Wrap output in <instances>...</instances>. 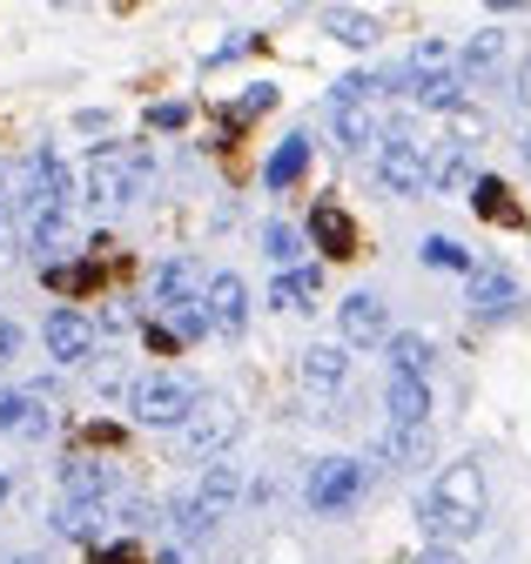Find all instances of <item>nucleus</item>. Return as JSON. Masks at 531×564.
Wrapping results in <instances>:
<instances>
[{"label": "nucleus", "instance_id": "obj_22", "mask_svg": "<svg viewBox=\"0 0 531 564\" xmlns=\"http://www.w3.org/2000/svg\"><path fill=\"white\" fill-rule=\"evenodd\" d=\"M431 364H437L431 336H418V329H397L390 336V377H431Z\"/></svg>", "mask_w": 531, "mask_h": 564}, {"label": "nucleus", "instance_id": "obj_41", "mask_svg": "<svg viewBox=\"0 0 531 564\" xmlns=\"http://www.w3.org/2000/svg\"><path fill=\"white\" fill-rule=\"evenodd\" d=\"M14 357H21V323L0 316V364H14Z\"/></svg>", "mask_w": 531, "mask_h": 564}, {"label": "nucleus", "instance_id": "obj_7", "mask_svg": "<svg viewBox=\"0 0 531 564\" xmlns=\"http://www.w3.org/2000/svg\"><path fill=\"white\" fill-rule=\"evenodd\" d=\"M203 296H209V282H203V262H195V256H169L149 275V303L155 310H188V303H203Z\"/></svg>", "mask_w": 531, "mask_h": 564}, {"label": "nucleus", "instance_id": "obj_49", "mask_svg": "<svg viewBox=\"0 0 531 564\" xmlns=\"http://www.w3.org/2000/svg\"><path fill=\"white\" fill-rule=\"evenodd\" d=\"M0 202H8V162H0Z\"/></svg>", "mask_w": 531, "mask_h": 564}, {"label": "nucleus", "instance_id": "obj_40", "mask_svg": "<svg viewBox=\"0 0 531 564\" xmlns=\"http://www.w3.org/2000/svg\"><path fill=\"white\" fill-rule=\"evenodd\" d=\"M182 121H188L182 101H155V108H149V128H182Z\"/></svg>", "mask_w": 531, "mask_h": 564}, {"label": "nucleus", "instance_id": "obj_18", "mask_svg": "<svg viewBox=\"0 0 531 564\" xmlns=\"http://www.w3.org/2000/svg\"><path fill=\"white\" fill-rule=\"evenodd\" d=\"M344 377H350V349L344 343H310L303 349V383L310 390H344Z\"/></svg>", "mask_w": 531, "mask_h": 564}, {"label": "nucleus", "instance_id": "obj_48", "mask_svg": "<svg viewBox=\"0 0 531 564\" xmlns=\"http://www.w3.org/2000/svg\"><path fill=\"white\" fill-rule=\"evenodd\" d=\"M8 564H47V557H41V551H21V557H8Z\"/></svg>", "mask_w": 531, "mask_h": 564}, {"label": "nucleus", "instance_id": "obj_19", "mask_svg": "<svg viewBox=\"0 0 531 564\" xmlns=\"http://www.w3.org/2000/svg\"><path fill=\"white\" fill-rule=\"evenodd\" d=\"M28 249H34L47 269H61V256H75V208H68V216L34 223V229H28Z\"/></svg>", "mask_w": 531, "mask_h": 564}, {"label": "nucleus", "instance_id": "obj_47", "mask_svg": "<svg viewBox=\"0 0 531 564\" xmlns=\"http://www.w3.org/2000/svg\"><path fill=\"white\" fill-rule=\"evenodd\" d=\"M155 564H195V557H188V551H182V544H175V551H162V557H155Z\"/></svg>", "mask_w": 531, "mask_h": 564}, {"label": "nucleus", "instance_id": "obj_17", "mask_svg": "<svg viewBox=\"0 0 531 564\" xmlns=\"http://www.w3.org/2000/svg\"><path fill=\"white\" fill-rule=\"evenodd\" d=\"M236 498H242V464H229V457L203 464V477H195V505H209V511L223 518Z\"/></svg>", "mask_w": 531, "mask_h": 564}, {"label": "nucleus", "instance_id": "obj_11", "mask_svg": "<svg viewBox=\"0 0 531 564\" xmlns=\"http://www.w3.org/2000/svg\"><path fill=\"white\" fill-rule=\"evenodd\" d=\"M464 303H472V316H511L518 275H511L505 262H478L472 275H464Z\"/></svg>", "mask_w": 531, "mask_h": 564}, {"label": "nucleus", "instance_id": "obj_20", "mask_svg": "<svg viewBox=\"0 0 531 564\" xmlns=\"http://www.w3.org/2000/svg\"><path fill=\"white\" fill-rule=\"evenodd\" d=\"M377 457L390 464V470H424L431 464V431H383V444H377Z\"/></svg>", "mask_w": 531, "mask_h": 564}, {"label": "nucleus", "instance_id": "obj_36", "mask_svg": "<svg viewBox=\"0 0 531 564\" xmlns=\"http://www.w3.org/2000/svg\"><path fill=\"white\" fill-rule=\"evenodd\" d=\"M54 431V410H47V397H28V410H21V431L14 437H47Z\"/></svg>", "mask_w": 531, "mask_h": 564}, {"label": "nucleus", "instance_id": "obj_24", "mask_svg": "<svg viewBox=\"0 0 531 564\" xmlns=\"http://www.w3.org/2000/svg\"><path fill=\"white\" fill-rule=\"evenodd\" d=\"M303 169H310V134H290V141H277V155L262 162V182L290 188V182H303Z\"/></svg>", "mask_w": 531, "mask_h": 564}, {"label": "nucleus", "instance_id": "obj_37", "mask_svg": "<svg viewBox=\"0 0 531 564\" xmlns=\"http://www.w3.org/2000/svg\"><path fill=\"white\" fill-rule=\"evenodd\" d=\"M451 141H457V149H478V141H485V115L457 108V115H451Z\"/></svg>", "mask_w": 531, "mask_h": 564}, {"label": "nucleus", "instance_id": "obj_29", "mask_svg": "<svg viewBox=\"0 0 531 564\" xmlns=\"http://www.w3.org/2000/svg\"><path fill=\"white\" fill-rule=\"evenodd\" d=\"M323 28L337 34L344 47H377V34H383V28H377V14H357V8H329V14H323Z\"/></svg>", "mask_w": 531, "mask_h": 564}, {"label": "nucleus", "instance_id": "obj_8", "mask_svg": "<svg viewBox=\"0 0 531 564\" xmlns=\"http://www.w3.org/2000/svg\"><path fill=\"white\" fill-rule=\"evenodd\" d=\"M337 329H344V349L390 343V310H383V296H370V290L344 296V303H337Z\"/></svg>", "mask_w": 531, "mask_h": 564}, {"label": "nucleus", "instance_id": "obj_16", "mask_svg": "<svg viewBox=\"0 0 531 564\" xmlns=\"http://www.w3.org/2000/svg\"><path fill=\"white\" fill-rule=\"evenodd\" d=\"M457 75H464V82H491V75H505V28H478L472 41H464Z\"/></svg>", "mask_w": 531, "mask_h": 564}, {"label": "nucleus", "instance_id": "obj_10", "mask_svg": "<svg viewBox=\"0 0 531 564\" xmlns=\"http://www.w3.org/2000/svg\"><path fill=\"white\" fill-rule=\"evenodd\" d=\"M121 490V470L108 457H68L61 464V498H75V505H108Z\"/></svg>", "mask_w": 531, "mask_h": 564}, {"label": "nucleus", "instance_id": "obj_1", "mask_svg": "<svg viewBox=\"0 0 531 564\" xmlns=\"http://www.w3.org/2000/svg\"><path fill=\"white\" fill-rule=\"evenodd\" d=\"M418 524L451 544V538H478L485 531V470L478 464H444L437 484L418 498Z\"/></svg>", "mask_w": 531, "mask_h": 564}, {"label": "nucleus", "instance_id": "obj_39", "mask_svg": "<svg viewBox=\"0 0 531 564\" xmlns=\"http://www.w3.org/2000/svg\"><path fill=\"white\" fill-rule=\"evenodd\" d=\"M88 557H95V564H142V551H136V544H95Z\"/></svg>", "mask_w": 531, "mask_h": 564}, {"label": "nucleus", "instance_id": "obj_31", "mask_svg": "<svg viewBox=\"0 0 531 564\" xmlns=\"http://www.w3.org/2000/svg\"><path fill=\"white\" fill-rule=\"evenodd\" d=\"M424 262H431V269H457V275H472V269H478L472 249L451 242V236H431V242H424Z\"/></svg>", "mask_w": 531, "mask_h": 564}, {"label": "nucleus", "instance_id": "obj_42", "mask_svg": "<svg viewBox=\"0 0 531 564\" xmlns=\"http://www.w3.org/2000/svg\"><path fill=\"white\" fill-rule=\"evenodd\" d=\"M0 269H14V223H8V202H0Z\"/></svg>", "mask_w": 531, "mask_h": 564}, {"label": "nucleus", "instance_id": "obj_28", "mask_svg": "<svg viewBox=\"0 0 531 564\" xmlns=\"http://www.w3.org/2000/svg\"><path fill=\"white\" fill-rule=\"evenodd\" d=\"M377 115L370 108H337V149L344 155H364V149H377Z\"/></svg>", "mask_w": 531, "mask_h": 564}, {"label": "nucleus", "instance_id": "obj_14", "mask_svg": "<svg viewBox=\"0 0 531 564\" xmlns=\"http://www.w3.org/2000/svg\"><path fill=\"white\" fill-rule=\"evenodd\" d=\"M383 410H390L397 431H424V416H431V383H424V377H390Z\"/></svg>", "mask_w": 531, "mask_h": 564}, {"label": "nucleus", "instance_id": "obj_43", "mask_svg": "<svg viewBox=\"0 0 531 564\" xmlns=\"http://www.w3.org/2000/svg\"><path fill=\"white\" fill-rule=\"evenodd\" d=\"M128 323H136V310H128V303H108L101 310V329H128Z\"/></svg>", "mask_w": 531, "mask_h": 564}, {"label": "nucleus", "instance_id": "obj_35", "mask_svg": "<svg viewBox=\"0 0 531 564\" xmlns=\"http://www.w3.org/2000/svg\"><path fill=\"white\" fill-rule=\"evenodd\" d=\"M277 108V88L270 82H256V88H242V101L229 108V121H249V115H270Z\"/></svg>", "mask_w": 531, "mask_h": 564}, {"label": "nucleus", "instance_id": "obj_9", "mask_svg": "<svg viewBox=\"0 0 531 564\" xmlns=\"http://www.w3.org/2000/svg\"><path fill=\"white\" fill-rule=\"evenodd\" d=\"M41 343H47V357H54V364H68V370H75V364L95 357V323H88L82 310H54V316L41 323Z\"/></svg>", "mask_w": 531, "mask_h": 564}, {"label": "nucleus", "instance_id": "obj_15", "mask_svg": "<svg viewBox=\"0 0 531 564\" xmlns=\"http://www.w3.org/2000/svg\"><path fill=\"white\" fill-rule=\"evenodd\" d=\"M404 95H411L418 108L457 115V108H464V75H457V67H444V75H411V67H404Z\"/></svg>", "mask_w": 531, "mask_h": 564}, {"label": "nucleus", "instance_id": "obj_46", "mask_svg": "<svg viewBox=\"0 0 531 564\" xmlns=\"http://www.w3.org/2000/svg\"><path fill=\"white\" fill-rule=\"evenodd\" d=\"M518 101L531 108V61H524V75H518Z\"/></svg>", "mask_w": 531, "mask_h": 564}, {"label": "nucleus", "instance_id": "obj_44", "mask_svg": "<svg viewBox=\"0 0 531 564\" xmlns=\"http://www.w3.org/2000/svg\"><path fill=\"white\" fill-rule=\"evenodd\" d=\"M142 336H149V349H162V357H169V349H175V329H169V323H149Z\"/></svg>", "mask_w": 531, "mask_h": 564}, {"label": "nucleus", "instance_id": "obj_2", "mask_svg": "<svg viewBox=\"0 0 531 564\" xmlns=\"http://www.w3.org/2000/svg\"><path fill=\"white\" fill-rule=\"evenodd\" d=\"M149 182H155V162H149V149H136V141H101L88 155V169H82V195L95 208L136 202V195H149Z\"/></svg>", "mask_w": 531, "mask_h": 564}, {"label": "nucleus", "instance_id": "obj_3", "mask_svg": "<svg viewBox=\"0 0 531 564\" xmlns=\"http://www.w3.org/2000/svg\"><path fill=\"white\" fill-rule=\"evenodd\" d=\"M195 410H203V390L188 377H136L128 383V416L149 423V431H182Z\"/></svg>", "mask_w": 531, "mask_h": 564}, {"label": "nucleus", "instance_id": "obj_34", "mask_svg": "<svg viewBox=\"0 0 531 564\" xmlns=\"http://www.w3.org/2000/svg\"><path fill=\"white\" fill-rule=\"evenodd\" d=\"M169 329H175V343H195V336H209V310H203V303H188V310H169Z\"/></svg>", "mask_w": 531, "mask_h": 564}, {"label": "nucleus", "instance_id": "obj_23", "mask_svg": "<svg viewBox=\"0 0 531 564\" xmlns=\"http://www.w3.org/2000/svg\"><path fill=\"white\" fill-rule=\"evenodd\" d=\"M472 208H478L485 223H505V229H511V223H524L518 195H511V188H505L498 175H478V182H472Z\"/></svg>", "mask_w": 531, "mask_h": 564}, {"label": "nucleus", "instance_id": "obj_27", "mask_svg": "<svg viewBox=\"0 0 531 564\" xmlns=\"http://www.w3.org/2000/svg\"><path fill=\"white\" fill-rule=\"evenodd\" d=\"M162 518H169V531H175L182 544H203V538L216 531V511H209V505H195V490H188V498H175Z\"/></svg>", "mask_w": 531, "mask_h": 564}, {"label": "nucleus", "instance_id": "obj_25", "mask_svg": "<svg viewBox=\"0 0 531 564\" xmlns=\"http://www.w3.org/2000/svg\"><path fill=\"white\" fill-rule=\"evenodd\" d=\"M323 296V269H283L277 282H270V303L277 310H310Z\"/></svg>", "mask_w": 531, "mask_h": 564}, {"label": "nucleus", "instance_id": "obj_30", "mask_svg": "<svg viewBox=\"0 0 531 564\" xmlns=\"http://www.w3.org/2000/svg\"><path fill=\"white\" fill-rule=\"evenodd\" d=\"M95 282H101V269H95V262H75V269L61 262V269H47V290H61V296H88Z\"/></svg>", "mask_w": 531, "mask_h": 564}, {"label": "nucleus", "instance_id": "obj_51", "mask_svg": "<svg viewBox=\"0 0 531 564\" xmlns=\"http://www.w3.org/2000/svg\"><path fill=\"white\" fill-rule=\"evenodd\" d=\"M524 155H531V141H524Z\"/></svg>", "mask_w": 531, "mask_h": 564}, {"label": "nucleus", "instance_id": "obj_5", "mask_svg": "<svg viewBox=\"0 0 531 564\" xmlns=\"http://www.w3.org/2000/svg\"><path fill=\"white\" fill-rule=\"evenodd\" d=\"M377 182L390 195H424L431 188V149H424L411 128H390L377 141Z\"/></svg>", "mask_w": 531, "mask_h": 564}, {"label": "nucleus", "instance_id": "obj_4", "mask_svg": "<svg viewBox=\"0 0 531 564\" xmlns=\"http://www.w3.org/2000/svg\"><path fill=\"white\" fill-rule=\"evenodd\" d=\"M364 490H370V470H364L357 457H323V464H310L303 498H310L316 518H344V511L364 498Z\"/></svg>", "mask_w": 531, "mask_h": 564}, {"label": "nucleus", "instance_id": "obj_6", "mask_svg": "<svg viewBox=\"0 0 531 564\" xmlns=\"http://www.w3.org/2000/svg\"><path fill=\"white\" fill-rule=\"evenodd\" d=\"M236 437H242V410H236V403H223V397H203V410L182 423V457L216 464V457H229V444H236Z\"/></svg>", "mask_w": 531, "mask_h": 564}, {"label": "nucleus", "instance_id": "obj_38", "mask_svg": "<svg viewBox=\"0 0 531 564\" xmlns=\"http://www.w3.org/2000/svg\"><path fill=\"white\" fill-rule=\"evenodd\" d=\"M21 410H28L21 390H0V431H21Z\"/></svg>", "mask_w": 531, "mask_h": 564}, {"label": "nucleus", "instance_id": "obj_12", "mask_svg": "<svg viewBox=\"0 0 531 564\" xmlns=\"http://www.w3.org/2000/svg\"><path fill=\"white\" fill-rule=\"evenodd\" d=\"M203 310H209V329L242 336V323H249V290H242V275H236V269H216V275H209Z\"/></svg>", "mask_w": 531, "mask_h": 564}, {"label": "nucleus", "instance_id": "obj_26", "mask_svg": "<svg viewBox=\"0 0 531 564\" xmlns=\"http://www.w3.org/2000/svg\"><path fill=\"white\" fill-rule=\"evenodd\" d=\"M478 175H472V149H457V141H444V149L431 155V188L437 195H451V188H472Z\"/></svg>", "mask_w": 531, "mask_h": 564}, {"label": "nucleus", "instance_id": "obj_33", "mask_svg": "<svg viewBox=\"0 0 531 564\" xmlns=\"http://www.w3.org/2000/svg\"><path fill=\"white\" fill-rule=\"evenodd\" d=\"M262 249H270V262H296L303 256V236L290 223H270V229H262Z\"/></svg>", "mask_w": 531, "mask_h": 564}, {"label": "nucleus", "instance_id": "obj_50", "mask_svg": "<svg viewBox=\"0 0 531 564\" xmlns=\"http://www.w3.org/2000/svg\"><path fill=\"white\" fill-rule=\"evenodd\" d=\"M0 505H8V477H0Z\"/></svg>", "mask_w": 531, "mask_h": 564}, {"label": "nucleus", "instance_id": "obj_21", "mask_svg": "<svg viewBox=\"0 0 531 564\" xmlns=\"http://www.w3.org/2000/svg\"><path fill=\"white\" fill-rule=\"evenodd\" d=\"M101 518H108V505H75V498H61L54 505V531L61 538H75V544H101Z\"/></svg>", "mask_w": 531, "mask_h": 564}, {"label": "nucleus", "instance_id": "obj_45", "mask_svg": "<svg viewBox=\"0 0 531 564\" xmlns=\"http://www.w3.org/2000/svg\"><path fill=\"white\" fill-rule=\"evenodd\" d=\"M418 564H464V557H457V551H451V544H431V551H424V557H418Z\"/></svg>", "mask_w": 531, "mask_h": 564}, {"label": "nucleus", "instance_id": "obj_32", "mask_svg": "<svg viewBox=\"0 0 531 564\" xmlns=\"http://www.w3.org/2000/svg\"><path fill=\"white\" fill-rule=\"evenodd\" d=\"M108 518H115L128 538H136V531H149V524H155V505H149V498H115V511H108Z\"/></svg>", "mask_w": 531, "mask_h": 564}, {"label": "nucleus", "instance_id": "obj_13", "mask_svg": "<svg viewBox=\"0 0 531 564\" xmlns=\"http://www.w3.org/2000/svg\"><path fill=\"white\" fill-rule=\"evenodd\" d=\"M310 242H316L329 262H344V256H357V223L344 216L337 202H316V208H310Z\"/></svg>", "mask_w": 531, "mask_h": 564}]
</instances>
